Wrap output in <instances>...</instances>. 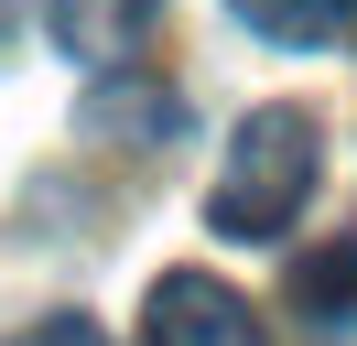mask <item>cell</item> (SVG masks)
Listing matches in <instances>:
<instances>
[{
    "label": "cell",
    "instance_id": "cell-3",
    "mask_svg": "<svg viewBox=\"0 0 357 346\" xmlns=\"http://www.w3.org/2000/svg\"><path fill=\"white\" fill-rule=\"evenodd\" d=\"M76 130L109 141V151H162V141L184 130V98H174L162 76H109L87 108H76Z\"/></svg>",
    "mask_w": 357,
    "mask_h": 346
},
{
    "label": "cell",
    "instance_id": "cell-6",
    "mask_svg": "<svg viewBox=\"0 0 357 346\" xmlns=\"http://www.w3.org/2000/svg\"><path fill=\"white\" fill-rule=\"evenodd\" d=\"M227 11H238L260 43H282V54H314V43L357 33V0H227Z\"/></svg>",
    "mask_w": 357,
    "mask_h": 346
},
{
    "label": "cell",
    "instance_id": "cell-1",
    "mask_svg": "<svg viewBox=\"0 0 357 346\" xmlns=\"http://www.w3.org/2000/svg\"><path fill=\"white\" fill-rule=\"evenodd\" d=\"M325 130H314V108H249L238 119V141H227V163H217V184H206V227L217 238H282L292 216H303V195H314V173H325Z\"/></svg>",
    "mask_w": 357,
    "mask_h": 346
},
{
    "label": "cell",
    "instance_id": "cell-5",
    "mask_svg": "<svg viewBox=\"0 0 357 346\" xmlns=\"http://www.w3.org/2000/svg\"><path fill=\"white\" fill-rule=\"evenodd\" d=\"M282 292H292L303 324H357V227H347V238H314V249L292 260Z\"/></svg>",
    "mask_w": 357,
    "mask_h": 346
},
{
    "label": "cell",
    "instance_id": "cell-8",
    "mask_svg": "<svg viewBox=\"0 0 357 346\" xmlns=\"http://www.w3.org/2000/svg\"><path fill=\"white\" fill-rule=\"evenodd\" d=\"M0 43H11V0H0Z\"/></svg>",
    "mask_w": 357,
    "mask_h": 346
},
{
    "label": "cell",
    "instance_id": "cell-2",
    "mask_svg": "<svg viewBox=\"0 0 357 346\" xmlns=\"http://www.w3.org/2000/svg\"><path fill=\"white\" fill-rule=\"evenodd\" d=\"M141 346H271V336H260V314H249L227 281L162 271L152 292H141Z\"/></svg>",
    "mask_w": 357,
    "mask_h": 346
},
{
    "label": "cell",
    "instance_id": "cell-7",
    "mask_svg": "<svg viewBox=\"0 0 357 346\" xmlns=\"http://www.w3.org/2000/svg\"><path fill=\"white\" fill-rule=\"evenodd\" d=\"M11 346H109V324H87V314H44V324H22Z\"/></svg>",
    "mask_w": 357,
    "mask_h": 346
},
{
    "label": "cell",
    "instance_id": "cell-4",
    "mask_svg": "<svg viewBox=\"0 0 357 346\" xmlns=\"http://www.w3.org/2000/svg\"><path fill=\"white\" fill-rule=\"evenodd\" d=\"M44 22H54V43H66L76 65H119L152 33V0H44Z\"/></svg>",
    "mask_w": 357,
    "mask_h": 346
}]
</instances>
